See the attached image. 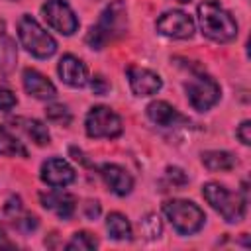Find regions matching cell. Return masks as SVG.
Segmentation results:
<instances>
[{
	"mask_svg": "<svg viewBox=\"0 0 251 251\" xmlns=\"http://www.w3.org/2000/svg\"><path fill=\"white\" fill-rule=\"evenodd\" d=\"M0 249H14V243L8 239V235H6L2 224H0Z\"/></svg>",
	"mask_w": 251,
	"mask_h": 251,
	"instance_id": "4dcf8cb0",
	"label": "cell"
},
{
	"mask_svg": "<svg viewBox=\"0 0 251 251\" xmlns=\"http://www.w3.org/2000/svg\"><path fill=\"white\" fill-rule=\"evenodd\" d=\"M88 82H90L92 92H94V94H98V96H102V94H106V92L110 90V84H108V82H106V78H104V76H100V75L92 76V80H88Z\"/></svg>",
	"mask_w": 251,
	"mask_h": 251,
	"instance_id": "83f0119b",
	"label": "cell"
},
{
	"mask_svg": "<svg viewBox=\"0 0 251 251\" xmlns=\"http://www.w3.org/2000/svg\"><path fill=\"white\" fill-rule=\"evenodd\" d=\"M37 218L35 216H31V214H20V216H16L14 218V226L22 231V233H29V231H33L35 227H37Z\"/></svg>",
	"mask_w": 251,
	"mask_h": 251,
	"instance_id": "cb8c5ba5",
	"label": "cell"
},
{
	"mask_svg": "<svg viewBox=\"0 0 251 251\" xmlns=\"http://www.w3.org/2000/svg\"><path fill=\"white\" fill-rule=\"evenodd\" d=\"M251 122L249 120H245V122H241V126L237 127V131H235V135L239 137V141L243 143V145H249L251 143Z\"/></svg>",
	"mask_w": 251,
	"mask_h": 251,
	"instance_id": "f1b7e54d",
	"label": "cell"
},
{
	"mask_svg": "<svg viewBox=\"0 0 251 251\" xmlns=\"http://www.w3.org/2000/svg\"><path fill=\"white\" fill-rule=\"evenodd\" d=\"M176 2H182V4H186V2H190V0H176Z\"/></svg>",
	"mask_w": 251,
	"mask_h": 251,
	"instance_id": "d6a6232c",
	"label": "cell"
},
{
	"mask_svg": "<svg viewBox=\"0 0 251 251\" xmlns=\"http://www.w3.org/2000/svg\"><path fill=\"white\" fill-rule=\"evenodd\" d=\"M57 73L61 76V80L73 88H82L88 84V69L86 65L76 59L75 55H63L57 67Z\"/></svg>",
	"mask_w": 251,
	"mask_h": 251,
	"instance_id": "5bb4252c",
	"label": "cell"
},
{
	"mask_svg": "<svg viewBox=\"0 0 251 251\" xmlns=\"http://www.w3.org/2000/svg\"><path fill=\"white\" fill-rule=\"evenodd\" d=\"M106 229L108 235L116 241H131L133 239V231H131V224L129 220L120 214V212H112L106 218Z\"/></svg>",
	"mask_w": 251,
	"mask_h": 251,
	"instance_id": "e0dca14e",
	"label": "cell"
},
{
	"mask_svg": "<svg viewBox=\"0 0 251 251\" xmlns=\"http://www.w3.org/2000/svg\"><path fill=\"white\" fill-rule=\"evenodd\" d=\"M127 31V8L124 0H112L102 14L98 16V22L88 29L86 33V45L90 49H104L108 43L124 37Z\"/></svg>",
	"mask_w": 251,
	"mask_h": 251,
	"instance_id": "6da1fadb",
	"label": "cell"
},
{
	"mask_svg": "<svg viewBox=\"0 0 251 251\" xmlns=\"http://www.w3.org/2000/svg\"><path fill=\"white\" fill-rule=\"evenodd\" d=\"M22 84L25 88V92L37 100H49V98H55L57 90H55V84L45 76L41 75L39 71L35 69H25L24 75H22Z\"/></svg>",
	"mask_w": 251,
	"mask_h": 251,
	"instance_id": "9a60e30c",
	"label": "cell"
},
{
	"mask_svg": "<svg viewBox=\"0 0 251 251\" xmlns=\"http://www.w3.org/2000/svg\"><path fill=\"white\" fill-rule=\"evenodd\" d=\"M127 75V82H129V88L135 96H151V94H157L163 86V80L157 73L149 71V69H143V67H127L126 71Z\"/></svg>",
	"mask_w": 251,
	"mask_h": 251,
	"instance_id": "8fae6325",
	"label": "cell"
},
{
	"mask_svg": "<svg viewBox=\"0 0 251 251\" xmlns=\"http://www.w3.org/2000/svg\"><path fill=\"white\" fill-rule=\"evenodd\" d=\"M18 37L22 47L37 59H49L57 51V41L31 16L24 14L18 22Z\"/></svg>",
	"mask_w": 251,
	"mask_h": 251,
	"instance_id": "5b68a950",
	"label": "cell"
},
{
	"mask_svg": "<svg viewBox=\"0 0 251 251\" xmlns=\"http://www.w3.org/2000/svg\"><path fill=\"white\" fill-rule=\"evenodd\" d=\"M16 59H18V53H16V45L10 37H2L0 39V76H8L12 73V69L16 67Z\"/></svg>",
	"mask_w": 251,
	"mask_h": 251,
	"instance_id": "44dd1931",
	"label": "cell"
},
{
	"mask_svg": "<svg viewBox=\"0 0 251 251\" xmlns=\"http://www.w3.org/2000/svg\"><path fill=\"white\" fill-rule=\"evenodd\" d=\"M184 92L188 98V104L198 110V112H206L210 110L218 100H220V84L204 73H192L190 78L184 82Z\"/></svg>",
	"mask_w": 251,
	"mask_h": 251,
	"instance_id": "8992f818",
	"label": "cell"
},
{
	"mask_svg": "<svg viewBox=\"0 0 251 251\" xmlns=\"http://www.w3.org/2000/svg\"><path fill=\"white\" fill-rule=\"evenodd\" d=\"M39 200H41L45 210L53 212L61 220H69L75 212V196L69 194V192H63V190L39 192Z\"/></svg>",
	"mask_w": 251,
	"mask_h": 251,
	"instance_id": "2e32d148",
	"label": "cell"
},
{
	"mask_svg": "<svg viewBox=\"0 0 251 251\" xmlns=\"http://www.w3.org/2000/svg\"><path fill=\"white\" fill-rule=\"evenodd\" d=\"M141 226H143V233H145L149 239H153V237H159V235H161V222H159V218H157V216L149 214V216L141 222Z\"/></svg>",
	"mask_w": 251,
	"mask_h": 251,
	"instance_id": "d4e9b609",
	"label": "cell"
},
{
	"mask_svg": "<svg viewBox=\"0 0 251 251\" xmlns=\"http://www.w3.org/2000/svg\"><path fill=\"white\" fill-rule=\"evenodd\" d=\"M145 112H147V118L161 127H186V126H190V120L165 100H153Z\"/></svg>",
	"mask_w": 251,
	"mask_h": 251,
	"instance_id": "7c38bea8",
	"label": "cell"
},
{
	"mask_svg": "<svg viewBox=\"0 0 251 251\" xmlns=\"http://www.w3.org/2000/svg\"><path fill=\"white\" fill-rule=\"evenodd\" d=\"M163 214L171 222L176 233L180 235H192L204 227L206 214L200 206H196L190 200H167L163 204Z\"/></svg>",
	"mask_w": 251,
	"mask_h": 251,
	"instance_id": "277c9868",
	"label": "cell"
},
{
	"mask_svg": "<svg viewBox=\"0 0 251 251\" xmlns=\"http://www.w3.org/2000/svg\"><path fill=\"white\" fill-rule=\"evenodd\" d=\"M159 33L173 39H188L194 33V20L182 10H169L155 22Z\"/></svg>",
	"mask_w": 251,
	"mask_h": 251,
	"instance_id": "9c48e42d",
	"label": "cell"
},
{
	"mask_svg": "<svg viewBox=\"0 0 251 251\" xmlns=\"http://www.w3.org/2000/svg\"><path fill=\"white\" fill-rule=\"evenodd\" d=\"M16 104H18L16 94L10 92V90H6V88H0V112H8V110H12Z\"/></svg>",
	"mask_w": 251,
	"mask_h": 251,
	"instance_id": "4316f807",
	"label": "cell"
},
{
	"mask_svg": "<svg viewBox=\"0 0 251 251\" xmlns=\"http://www.w3.org/2000/svg\"><path fill=\"white\" fill-rule=\"evenodd\" d=\"M14 124H18V127H22L25 131L27 137L33 139L35 145H47L51 135H49V129L43 122L39 120H31V118H16Z\"/></svg>",
	"mask_w": 251,
	"mask_h": 251,
	"instance_id": "ac0fdd59",
	"label": "cell"
},
{
	"mask_svg": "<svg viewBox=\"0 0 251 251\" xmlns=\"http://www.w3.org/2000/svg\"><path fill=\"white\" fill-rule=\"evenodd\" d=\"M39 176L51 188H65V186H69L76 178V173H75V169L65 159L51 157V159L43 161Z\"/></svg>",
	"mask_w": 251,
	"mask_h": 251,
	"instance_id": "30bf717a",
	"label": "cell"
},
{
	"mask_svg": "<svg viewBox=\"0 0 251 251\" xmlns=\"http://www.w3.org/2000/svg\"><path fill=\"white\" fill-rule=\"evenodd\" d=\"M4 29H6V24H4V20H0V39L4 37Z\"/></svg>",
	"mask_w": 251,
	"mask_h": 251,
	"instance_id": "1f68e13d",
	"label": "cell"
},
{
	"mask_svg": "<svg viewBox=\"0 0 251 251\" xmlns=\"http://www.w3.org/2000/svg\"><path fill=\"white\" fill-rule=\"evenodd\" d=\"M65 247H67L69 251H90V249H96V247H98V241H96V237L90 235L88 231H76Z\"/></svg>",
	"mask_w": 251,
	"mask_h": 251,
	"instance_id": "7402d4cb",
	"label": "cell"
},
{
	"mask_svg": "<svg viewBox=\"0 0 251 251\" xmlns=\"http://www.w3.org/2000/svg\"><path fill=\"white\" fill-rule=\"evenodd\" d=\"M0 155H6V157H27L25 145L4 126H0Z\"/></svg>",
	"mask_w": 251,
	"mask_h": 251,
	"instance_id": "d6986e66",
	"label": "cell"
},
{
	"mask_svg": "<svg viewBox=\"0 0 251 251\" xmlns=\"http://www.w3.org/2000/svg\"><path fill=\"white\" fill-rule=\"evenodd\" d=\"M241 194L239 192H231L226 186L218 184V182H206L202 186V196L206 198V202L229 224H237L243 220L245 216V208H247V184L243 182L241 186Z\"/></svg>",
	"mask_w": 251,
	"mask_h": 251,
	"instance_id": "3957f363",
	"label": "cell"
},
{
	"mask_svg": "<svg viewBox=\"0 0 251 251\" xmlns=\"http://www.w3.org/2000/svg\"><path fill=\"white\" fill-rule=\"evenodd\" d=\"M84 216L88 218V220H96L98 216H100V204L98 202H86L84 204Z\"/></svg>",
	"mask_w": 251,
	"mask_h": 251,
	"instance_id": "f546056e",
	"label": "cell"
},
{
	"mask_svg": "<svg viewBox=\"0 0 251 251\" xmlns=\"http://www.w3.org/2000/svg\"><path fill=\"white\" fill-rule=\"evenodd\" d=\"M202 165L208 171H231L235 167V157L227 151H206L202 153Z\"/></svg>",
	"mask_w": 251,
	"mask_h": 251,
	"instance_id": "ffe728a7",
	"label": "cell"
},
{
	"mask_svg": "<svg viewBox=\"0 0 251 251\" xmlns=\"http://www.w3.org/2000/svg\"><path fill=\"white\" fill-rule=\"evenodd\" d=\"M167 178H169V182H171L173 186H184V184L188 182L186 173H184L182 169H178V167H169V169H167Z\"/></svg>",
	"mask_w": 251,
	"mask_h": 251,
	"instance_id": "484cf974",
	"label": "cell"
},
{
	"mask_svg": "<svg viewBox=\"0 0 251 251\" xmlns=\"http://www.w3.org/2000/svg\"><path fill=\"white\" fill-rule=\"evenodd\" d=\"M100 176L104 178L106 186L118 194V196H127L131 190H133V176L120 165L116 163H104L100 169H98Z\"/></svg>",
	"mask_w": 251,
	"mask_h": 251,
	"instance_id": "4fadbf2b",
	"label": "cell"
},
{
	"mask_svg": "<svg viewBox=\"0 0 251 251\" xmlns=\"http://www.w3.org/2000/svg\"><path fill=\"white\" fill-rule=\"evenodd\" d=\"M86 135L92 139H114L122 133V118L108 106H94L84 120Z\"/></svg>",
	"mask_w": 251,
	"mask_h": 251,
	"instance_id": "52a82bcc",
	"label": "cell"
},
{
	"mask_svg": "<svg viewBox=\"0 0 251 251\" xmlns=\"http://www.w3.org/2000/svg\"><path fill=\"white\" fill-rule=\"evenodd\" d=\"M45 116H47L49 122H55V124H61V126H69L71 120H73V114L65 104H49L45 108Z\"/></svg>",
	"mask_w": 251,
	"mask_h": 251,
	"instance_id": "603a6c76",
	"label": "cell"
},
{
	"mask_svg": "<svg viewBox=\"0 0 251 251\" xmlns=\"http://www.w3.org/2000/svg\"><path fill=\"white\" fill-rule=\"evenodd\" d=\"M41 14L45 22L63 35H73L78 29V18L65 0H47L41 6Z\"/></svg>",
	"mask_w": 251,
	"mask_h": 251,
	"instance_id": "ba28073f",
	"label": "cell"
},
{
	"mask_svg": "<svg viewBox=\"0 0 251 251\" xmlns=\"http://www.w3.org/2000/svg\"><path fill=\"white\" fill-rule=\"evenodd\" d=\"M198 24L202 33L216 43H227L237 37L235 18L216 0H204L198 4Z\"/></svg>",
	"mask_w": 251,
	"mask_h": 251,
	"instance_id": "7a4b0ae2",
	"label": "cell"
}]
</instances>
